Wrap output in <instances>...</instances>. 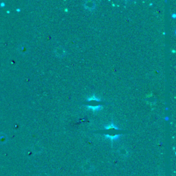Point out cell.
<instances>
[{"label":"cell","mask_w":176,"mask_h":176,"mask_svg":"<svg viewBox=\"0 0 176 176\" xmlns=\"http://www.w3.org/2000/svg\"><path fill=\"white\" fill-rule=\"evenodd\" d=\"M91 100H97V101H99V99H98L97 98H96L94 96H93L92 98H90V99H88V101H91Z\"/></svg>","instance_id":"cell-3"},{"label":"cell","mask_w":176,"mask_h":176,"mask_svg":"<svg viewBox=\"0 0 176 176\" xmlns=\"http://www.w3.org/2000/svg\"><path fill=\"white\" fill-rule=\"evenodd\" d=\"M6 142V136L4 135V134H1L0 136V142L1 143H4Z\"/></svg>","instance_id":"cell-1"},{"label":"cell","mask_w":176,"mask_h":176,"mask_svg":"<svg viewBox=\"0 0 176 176\" xmlns=\"http://www.w3.org/2000/svg\"><path fill=\"white\" fill-rule=\"evenodd\" d=\"M88 108L92 109L93 111H96V110H99L102 107L101 106H88Z\"/></svg>","instance_id":"cell-2"}]
</instances>
